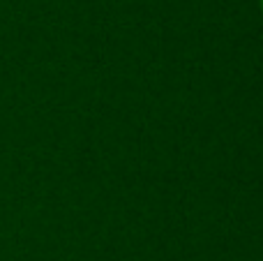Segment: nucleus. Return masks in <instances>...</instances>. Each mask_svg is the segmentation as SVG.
<instances>
[{"label": "nucleus", "mask_w": 263, "mask_h": 261, "mask_svg": "<svg viewBox=\"0 0 263 261\" xmlns=\"http://www.w3.org/2000/svg\"><path fill=\"white\" fill-rule=\"evenodd\" d=\"M259 3H261V9H263V0H259Z\"/></svg>", "instance_id": "obj_1"}]
</instances>
